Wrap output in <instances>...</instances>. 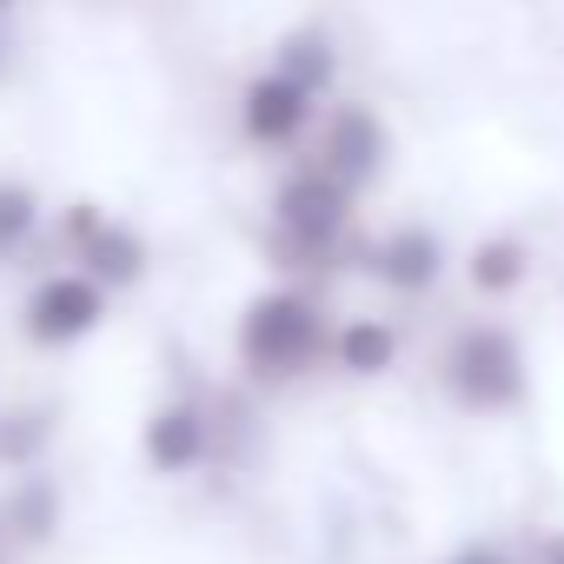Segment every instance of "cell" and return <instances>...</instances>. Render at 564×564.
Returning <instances> with one entry per match:
<instances>
[{
  "label": "cell",
  "mask_w": 564,
  "mask_h": 564,
  "mask_svg": "<svg viewBox=\"0 0 564 564\" xmlns=\"http://www.w3.org/2000/svg\"><path fill=\"white\" fill-rule=\"evenodd\" d=\"M265 259L279 279L300 286H326L339 265H352V232H359V193H346L339 180H326L319 166H286L265 206Z\"/></svg>",
  "instance_id": "1"
},
{
  "label": "cell",
  "mask_w": 564,
  "mask_h": 564,
  "mask_svg": "<svg viewBox=\"0 0 564 564\" xmlns=\"http://www.w3.org/2000/svg\"><path fill=\"white\" fill-rule=\"evenodd\" d=\"M333 326L339 313L326 306L319 286H300V279H272L259 286L239 319H232V359L252 386H300L313 372H326V352H333Z\"/></svg>",
  "instance_id": "2"
},
{
  "label": "cell",
  "mask_w": 564,
  "mask_h": 564,
  "mask_svg": "<svg viewBox=\"0 0 564 564\" xmlns=\"http://www.w3.org/2000/svg\"><path fill=\"white\" fill-rule=\"evenodd\" d=\"M438 392L465 419H511L531 399V352L505 319H465L438 352Z\"/></svg>",
  "instance_id": "3"
},
{
  "label": "cell",
  "mask_w": 564,
  "mask_h": 564,
  "mask_svg": "<svg viewBox=\"0 0 564 564\" xmlns=\"http://www.w3.org/2000/svg\"><path fill=\"white\" fill-rule=\"evenodd\" d=\"M41 239H47L54 265L67 259L74 272H87L94 286H107V293H133L140 279L153 272L147 232H140L133 219H113L100 199H67V206H54L47 226H41Z\"/></svg>",
  "instance_id": "4"
},
{
  "label": "cell",
  "mask_w": 564,
  "mask_h": 564,
  "mask_svg": "<svg viewBox=\"0 0 564 564\" xmlns=\"http://www.w3.org/2000/svg\"><path fill=\"white\" fill-rule=\"evenodd\" d=\"M14 319H21V339L34 352H74V346H87L113 319V293L94 286V279L74 272V265H47L28 286V300H21Z\"/></svg>",
  "instance_id": "5"
},
{
  "label": "cell",
  "mask_w": 564,
  "mask_h": 564,
  "mask_svg": "<svg viewBox=\"0 0 564 564\" xmlns=\"http://www.w3.org/2000/svg\"><path fill=\"white\" fill-rule=\"evenodd\" d=\"M306 166H319L346 193H366L392 166V127L366 100H326L319 120H313V133H306Z\"/></svg>",
  "instance_id": "6"
},
{
  "label": "cell",
  "mask_w": 564,
  "mask_h": 564,
  "mask_svg": "<svg viewBox=\"0 0 564 564\" xmlns=\"http://www.w3.org/2000/svg\"><path fill=\"white\" fill-rule=\"evenodd\" d=\"M140 458L153 478H193L219 458V412L193 392H173L160 399L147 419H140Z\"/></svg>",
  "instance_id": "7"
},
{
  "label": "cell",
  "mask_w": 564,
  "mask_h": 564,
  "mask_svg": "<svg viewBox=\"0 0 564 564\" xmlns=\"http://www.w3.org/2000/svg\"><path fill=\"white\" fill-rule=\"evenodd\" d=\"M352 265H359V272H372L392 300H425V293H438V286H445L452 252H445L438 226H425V219H399V226H386L379 239L352 246Z\"/></svg>",
  "instance_id": "8"
},
{
  "label": "cell",
  "mask_w": 564,
  "mask_h": 564,
  "mask_svg": "<svg viewBox=\"0 0 564 564\" xmlns=\"http://www.w3.org/2000/svg\"><path fill=\"white\" fill-rule=\"evenodd\" d=\"M319 107H326V100H313V94H300L293 80H279L272 67H259V74L239 87L232 120H239V140H246L252 153H293V147H306Z\"/></svg>",
  "instance_id": "9"
},
{
  "label": "cell",
  "mask_w": 564,
  "mask_h": 564,
  "mask_svg": "<svg viewBox=\"0 0 564 564\" xmlns=\"http://www.w3.org/2000/svg\"><path fill=\"white\" fill-rule=\"evenodd\" d=\"M61 524H67V491H61V478L41 471V465H34V471H14L8 498H0V538L21 544V551H41V544L61 538Z\"/></svg>",
  "instance_id": "10"
},
{
  "label": "cell",
  "mask_w": 564,
  "mask_h": 564,
  "mask_svg": "<svg viewBox=\"0 0 564 564\" xmlns=\"http://www.w3.org/2000/svg\"><path fill=\"white\" fill-rule=\"evenodd\" d=\"M265 67H272L279 80H293L300 94H313V100H333V87H339V41H333L319 21L286 28V34L272 41Z\"/></svg>",
  "instance_id": "11"
},
{
  "label": "cell",
  "mask_w": 564,
  "mask_h": 564,
  "mask_svg": "<svg viewBox=\"0 0 564 564\" xmlns=\"http://www.w3.org/2000/svg\"><path fill=\"white\" fill-rule=\"evenodd\" d=\"M399 352H405V339H399L392 319H379V313H352V319L333 326V352H326V366L346 372V379H359V386H372V379H386V372L399 366Z\"/></svg>",
  "instance_id": "12"
},
{
  "label": "cell",
  "mask_w": 564,
  "mask_h": 564,
  "mask_svg": "<svg viewBox=\"0 0 564 564\" xmlns=\"http://www.w3.org/2000/svg\"><path fill=\"white\" fill-rule=\"evenodd\" d=\"M531 272H538V252H531L524 232H485V239H471V252H465V286H471L478 300H511V293H524Z\"/></svg>",
  "instance_id": "13"
},
{
  "label": "cell",
  "mask_w": 564,
  "mask_h": 564,
  "mask_svg": "<svg viewBox=\"0 0 564 564\" xmlns=\"http://www.w3.org/2000/svg\"><path fill=\"white\" fill-rule=\"evenodd\" d=\"M41 226H47V206L28 180L0 173V265H14L41 246Z\"/></svg>",
  "instance_id": "14"
},
{
  "label": "cell",
  "mask_w": 564,
  "mask_h": 564,
  "mask_svg": "<svg viewBox=\"0 0 564 564\" xmlns=\"http://www.w3.org/2000/svg\"><path fill=\"white\" fill-rule=\"evenodd\" d=\"M54 445V405H8L0 412V471H34Z\"/></svg>",
  "instance_id": "15"
},
{
  "label": "cell",
  "mask_w": 564,
  "mask_h": 564,
  "mask_svg": "<svg viewBox=\"0 0 564 564\" xmlns=\"http://www.w3.org/2000/svg\"><path fill=\"white\" fill-rule=\"evenodd\" d=\"M445 564H524V557H511L505 544H465V551H452Z\"/></svg>",
  "instance_id": "16"
},
{
  "label": "cell",
  "mask_w": 564,
  "mask_h": 564,
  "mask_svg": "<svg viewBox=\"0 0 564 564\" xmlns=\"http://www.w3.org/2000/svg\"><path fill=\"white\" fill-rule=\"evenodd\" d=\"M524 564H564V524H557V531H538Z\"/></svg>",
  "instance_id": "17"
},
{
  "label": "cell",
  "mask_w": 564,
  "mask_h": 564,
  "mask_svg": "<svg viewBox=\"0 0 564 564\" xmlns=\"http://www.w3.org/2000/svg\"><path fill=\"white\" fill-rule=\"evenodd\" d=\"M8 54H14V47H8V21H0V74H8Z\"/></svg>",
  "instance_id": "18"
},
{
  "label": "cell",
  "mask_w": 564,
  "mask_h": 564,
  "mask_svg": "<svg viewBox=\"0 0 564 564\" xmlns=\"http://www.w3.org/2000/svg\"><path fill=\"white\" fill-rule=\"evenodd\" d=\"M8 14H14V0H0V21H8Z\"/></svg>",
  "instance_id": "19"
},
{
  "label": "cell",
  "mask_w": 564,
  "mask_h": 564,
  "mask_svg": "<svg viewBox=\"0 0 564 564\" xmlns=\"http://www.w3.org/2000/svg\"><path fill=\"white\" fill-rule=\"evenodd\" d=\"M0 551H8V538H0Z\"/></svg>",
  "instance_id": "20"
}]
</instances>
